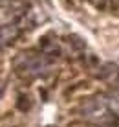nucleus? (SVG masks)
I'll list each match as a JSON object with an SVG mask.
<instances>
[]
</instances>
